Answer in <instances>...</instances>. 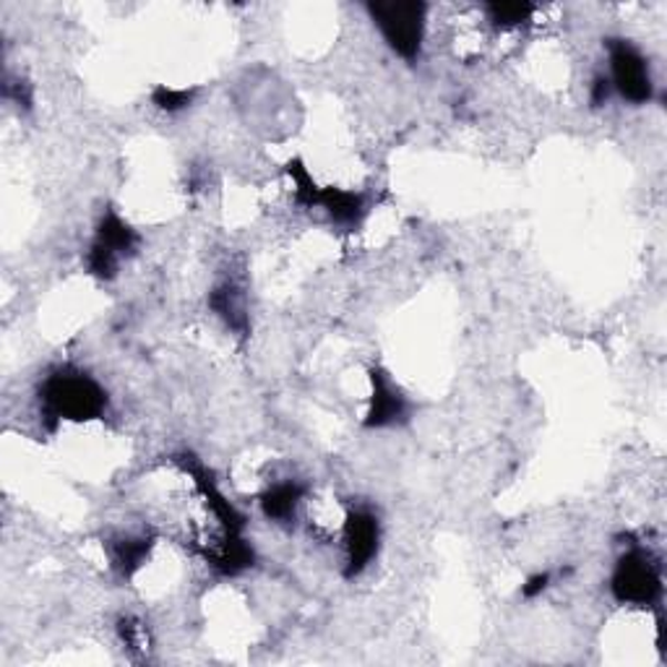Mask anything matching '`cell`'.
<instances>
[{
  "mask_svg": "<svg viewBox=\"0 0 667 667\" xmlns=\"http://www.w3.org/2000/svg\"><path fill=\"white\" fill-rule=\"evenodd\" d=\"M306 493L308 488L298 483V480H285V483L266 488L261 499H258L261 514L274 524H293L295 516H298V509L306 501Z\"/></svg>",
  "mask_w": 667,
  "mask_h": 667,
  "instance_id": "9c48e42d",
  "label": "cell"
},
{
  "mask_svg": "<svg viewBox=\"0 0 667 667\" xmlns=\"http://www.w3.org/2000/svg\"><path fill=\"white\" fill-rule=\"evenodd\" d=\"M410 420V402L402 389L394 387L387 370L370 368V407L366 428H399Z\"/></svg>",
  "mask_w": 667,
  "mask_h": 667,
  "instance_id": "52a82bcc",
  "label": "cell"
},
{
  "mask_svg": "<svg viewBox=\"0 0 667 667\" xmlns=\"http://www.w3.org/2000/svg\"><path fill=\"white\" fill-rule=\"evenodd\" d=\"M368 17L381 32L383 42L407 63L420 58L425 40L428 6L418 0H391V3H368Z\"/></svg>",
  "mask_w": 667,
  "mask_h": 667,
  "instance_id": "7a4b0ae2",
  "label": "cell"
},
{
  "mask_svg": "<svg viewBox=\"0 0 667 667\" xmlns=\"http://www.w3.org/2000/svg\"><path fill=\"white\" fill-rule=\"evenodd\" d=\"M318 206L329 214V219L339 227H360V222L368 214V202L366 196L358 191H345V188H321L318 196Z\"/></svg>",
  "mask_w": 667,
  "mask_h": 667,
  "instance_id": "30bf717a",
  "label": "cell"
},
{
  "mask_svg": "<svg viewBox=\"0 0 667 667\" xmlns=\"http://www.w3.org/2000/svg\"><path fill=\"white\" fill-rule=\"evenodd\" d=\"M610 94H613L610 81H607V76H603V73H599V76H595V81H592V89H589V102H592V107H603V105H607V100H610Z\"/></svg>",
  "mask_w": 667,
  "mask_h": 667,
  "instance_id": "e0dca14e",
  "label": "cell"
},
{
  "mask_svg": "<svg viewBox=\"0 0 667 667\" xmlns=\"http://www.w3.org/2000/svg\"><path fill=\"white\" fill-rule=\"evenodd\" d=\"M209 308L225 321L229 329L246 337L248 334V310H246V295L240 293V287L235 281H219L212 287L209 293Z\"/></svg>",
  "mask_w": 667,
  "mask_h": 667,
  "instance_id": "8fae6325",
  "label": "cell"
},
{
  "mask_svg": "<svg viewBox=\"0 0 667 667\" xmlns=\"http://www.w3.org/2000/svg\"><path fill=\"white\" fill-rule=\"evenodd\" d=\"M610 592L620 605L655 607L663 599V566L644 547H628L613 568Z\"/></svg>",
  "mask_w": 667,
  "mask_h": 667,
  "instance_id": "3957f363",
  "label": "cell"
},
{
  "mask_svg": "<svg viewBox=\"0 0 667 667\" xmlns=\"http://www.w3.org/2000/svg\"><path fill=\"white\" fill-rule=\"evenodd\" d=\"M37 399H40V418L48 431H55L61 422L100 420L110 404L107 391L98 378L73 366L50 370L40 383Z\"/></svg>",
  "mask_w": 667,
  "mask_h": 667,
  "instance_id": "6da1fadb",
  "label": "cell"
},
{
  "mask_svg": "<svg viewBox=\"0 0 667 667\" xmlns=\"http://www.w3.org/2000/svg\"><path fill=\"white\" fill-rule=\"evenodd\" d=\"M607 61H610V81L613 92L628 105H647L655 98V81L647 58L642 50L628 40H607Z\"/></svg>",
  "mask_w": 667,
  "mask_h": 667,
  "instance_id": "5b68a950",
  "label": "cell"
},
{
  "mask_svg": "<svg viewBox=\"0 0 667 667\" xmlns=\"http://www.w3.org/2000/svg\"><path fill=\"white\" fill-rule=\"evenodd\" d=\"M204 561L217 576L233 579V576H240L248 568H254L256 551L246 535H222V543L204 551Z\"/></svg>",
  "mask_w": 667,
  "mask_h": 667,
  "instance_id": "ba28073f",
  "label": "cell"
},
{
  "mask_svg": "<svg viewBox=\"0 0 667 667\" xmlns=\"http://www.w3.org/2000/svg\"><path fill=\"white\" fill-rule=\"evenodd\" d=\"M3 92H6V98L17 102L19 107H32V92H29L27 84H13L11 79H6Z\"/></svg>",
  "mask_w": 667,
  "mask_h": 667,
  "instance_id": "ac0fdd59",
  "label": "cell"
},
{
  "mask_svg": "<svg viewBox=\"0 0 667 667\" xmlns=\"http://www.w3.org/2000/svg\"><path fill=\"white\" fill-rule=\"evenodd\" d=\"M488 19L493 21L499 29H514L527 24L535 13V6L532 3H488L485 6Z\"/></svg>",
  "mask_w": 667,
  "mask_h": 667,
  "instance_id": "5bb4252c",
  "label": "cell"
},
{
  "mask_svg": "<svg viewBox=\"0 0 667 667\" xmlns=\"http://www.w3.org/2000/svg\"><path fill=\"white\" fill-rule=\"evenodd\" d=\"M141 237L129 222H125L115 209H105L98 229H94V240L86 250V271L100 281H113L121 269L123 258L136 254Z\"/></svg>",
  "mask_w": 667,
  "mask_h": 667,
  "instance_id": "277c9868",
  "label": "cell"
},
{
  "mask_svg": "<svg viewBox=\"0 0 667 667\" xmlns=\"http://www.w3.org/2000/svg\"><path fill=\"white\" fill-rule=\"evenodd\" d=\"M345 576L355 579L376 561L381 547V519L373 509L358 506L347 511L345 519Z\"/></svg>",
  "mask_w": 667,
  "mask_h": 667,
  "instance_id": "8992f818",
  "label": "cell"
},
{
  "mask_svg": "<svg viewBox=\"0 0 667 667\" xmlns=\"http://www.w3.org/2000/svg\"><path fill=\"white\" fill-rule=\"evenodd\" d=\"M152 547H154L152 535H129L115 540L110 555H113V566L117 574H121L123 579H131V576L144 566L146 558H150Z\"/></svg>",
  "mask_w": 667,
  "mask_h": 667,
  "instance_id": "7c38bea8",
  "label": "cell"
},
{
  "mask_svg": "<svg viewBox=\"0 0 667 667\" xmlns=\"http://www.w3.org/2000/svg\"><path fill=\"white\" fill-rule=\"evenodd\" d=\"M551 579H553V576L547 574V571H540V574H532L530 579L522 584V597H524V599H535V597H540L547 587H551Z\"/></svg>",
  "mask_w": 667,
  "mask_h": 667,
  "instance_id": "2e32d148",
  "label": "cell"
},
{
  "mask_svg": "<svg viewBox=\"0 0 667 667\" xmlns=\"http://www.w3.org/2000/svg\"><path fill=\"white\" fill-rule=\"evenodd\" d=\"M196 100V89H173V86H157L152 92L154 107H160L162 113H181L188 110Z\"/></svg>",
  "mask_w": 667,
  "mask_h": 667,
  "instance_id": "9a60e30c",
  "label": "cell"
},
{
  "mask_svg": "<svg viewBox=\"0 0 667 667\" xmlns=\"http://www.w3.org/2000/svg\"><path fill=\"white\" fill-rule=\"evenodd\" d=\"M287 175H290L293 188H295V202L302 209H314L318 206V196H321V185L314 181V175L308 173V167L302 165V160H290L287 162Z\"/></svg>",
  "mask_w": 667,
  "mask_h": 667,
  "instance_id": "4fadbf2b",
  "label": "cell"
}]
</instances>
